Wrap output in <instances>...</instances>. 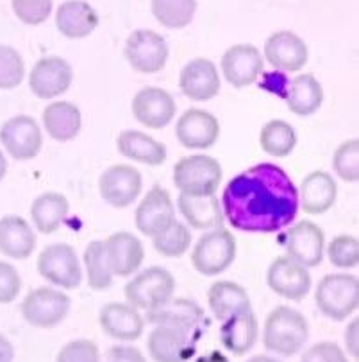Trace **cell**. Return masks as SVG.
<instances>
[{
	"instance_id": "cell-1",
	"label": "cell",
	"mask_w": 359,
	"mask_h": 362,
	"mask_svg": "<svg viewBox=\"0 0 359 362\" xmlns=\"http://www.w3.org/2000/svg\"><path fill=\"white\" fill-rule=\"evenodd\" d=\"M222 212L234 230L277 233L297 217L298 190L283 167L257 163L227 183Z\"/></svg>"
},
{
	"instance_id": "cell-2",
	"label": "cell",
	"mask_w": 359,
	"mask_h": 362,
	"mask_svg": "<svg viewBox=\"0 0 359 362\" xmlns=\"http://www.w3.org/2000/svg\"><path fill=\"white\" fill-rule=\"evenodd\" d=\"M310 337L306 316L288 305L275 307L267 316L263 327V344L268 351L281 357L300 354Z\"/></svg>"
},
{
	"instance_id": "cell-3",
	"label": "cell",
	"mask_w": 359,
	"mask_h": 362,
	"mask_svg": "<svg viewBox=\"0 0 359 362\" xmlns=\"http://www.w3.org/2000/svg\"><path fill=\"white\" fill-rule=\"evenodd\" d=\"M222 176L220 162L207 154H190L174 165V185L184 196H214Z\"/></svg>"
},
{
	"instance_id": "cell-4",
	"label": "cell",
	"mask_w": 359,
	"mask_h": 362,
	"mask_svg": "<svg viewBox=\"0 0 359 362\" xmlns=\"http://www.w3.org/2000/svg\"><path fill=\"white\" fill-rule=\"evenodd\" d=\"M315 303L329 320L345 321L358 310L359 280L348 273L325 274L315 291Z\"/></svg>"
},
{
	"instance_id": "cell-5",
	"label": "cell",
	"mask_w": 359,
	"mask_h": 362,
	"mask_svg": "<svg viewBox=\"0 0 359 362\" xmlns=\"http://www.w3.org/2000/svg\"><path fill=\"white\" fill-rule=\"evenodd\" d=\"M236 239L224 226L206 231L191 251V266L204 276H217L233 266Z\"/></svg>"
},
{
	"instance_id": "cell-6",
	"label": "cell",
	"mask_w": 359,
	"mask_h": 362,
	"mask_svg": "<svg viewBox=\"0 0 359 362\" xmlns=\"http://www.w3.org/2000/svg\"><path fill=\"white\" fill-rule=\"evenodd\" d=\"M127 303L138 310H154L174 298L176 294V278L169 269L152 266L127 281L126 289Z\"/></svg>"
},
{
	"instance_id": "cell-7",
	"label": "cell",
	"mask_w": 359,
	"mask_h": 362,
	"mask_svg": "<svg viewBox=\"0 0 359 362\" xmlns=\"http://www.w3.org/2000/svg\"><path fill=\"white\" fill-rule=\"evenodd\" d=\"M145 321H149L150 325L177 328L195 343H199L207 328L204 308L197 301L186 298H170L161 307L145 313Z\"/></svg>"
},
{
	"instance_id": "cell-8",
	"label": "cell",
	"mask_w": 359,
	"mask_h": 362,
	"mask_svg": "<svg viewBox=\"0 0 359 362\" xmlns=\"http://www.w3.org/2000/svg\"><path fill=\"white\" fill-rule=\"evenodd\" d=\"M72 301L63 291L38 287L27 293L20 305L23 320L35 328H54L66 320Z\"/></svg>"
},
{
	"instance_id": "cell-9",
	"label": "cell",
	"mask_w": 359,
	"mask_h": 362,
	"mask_svg": "<svg viewBox=\"0 0 359 362\" xmlns=\"http://www.w3.org/2000/svg\"><path fill=\"white\" fill-rule=\"evenodd\" d=\"M38 273L49 284L66 291L77 289L83 281V267L75 250L65 243L50 244L39 253Z\"/></svg>"
},
{
	"instance_id": "cell-10",
	"label": "cell",
	"mask_w": 359,
	"mask_h": 362,
	"mask_svg": "<svg viewBox=\"0 0 359 362\" xmlns=\"http://www.w3.org/2000/svg\"><path fill=\"white\" fill-rule=\"evenodd\" d=\"M126 58L129 65L140 74H156L164 69L170 50L161 35L150 29H138L130 33L126 42Z\"/></svg>"
},
{
	"instance_id": "cell-11",
	"label": "cell",
	"mask_w": 359,
	"mask_h": 362,
	"mask_svg": "<svg viewBox=\"0 0 359 362\" xmlns=\"http://www.w3.org/2000/svg\"><path fill=\"white\" fill-rule=\"evenodd\" d=\"M142 173L127 163L107 167L99 177V192L113 209H127L142 194Z\"/></svg>"
},
{
	"instance_id": "cell-12",
	"label": "cell",
	"mask_w": 359,
	"mask_h": 362,
	"mask_svg": "<svg viewBox=\"0 0 359 362\" xmlns=\"http://www.w3.org/2000/svg\"><path fill=\"white\" fill-rule=\"evenodd\" d=\"M0 144L20 162L36 158L43 147V135L31 115H15L0 127Z\"/></svg>"
},
{
	"instance_id": "cell-13",
	"label": "cell",
	"mask_w": 359,
	"mask_h": 362,
	"mask_svg": "<svg viewBox=\"0 0 359 362\" xmlns=\"http://www.w3.org/2000/svg\"><path fill=\"white\" fill-rule=\"evenodd\" d=\"M267 284L277 296L284 300L300 301L310 294L313 280L308 267L300 266L286 255V257H277L272 260L267 273Z\"/></svg>"
},
{
	"instance_id": "cell-14",
	"label": "cell",
	"mask_w": 359,
	"mask_h": 362,
	"mask_svg": "<svg viewBox=\"0 0 359 362\" xmlns=\"http://www.w3.org/2000/svg\"><path fill=\"white\" fill-rule=\"evenodd\" d=\"M73 81V69L61 56L38 59L29 74V88L38 99H56L68 92Z\"/></svg>"
},
{
	"instance_id": "cell-15",
	"label": "cell",
	"mask_w": 359,
	"mask_h": 362,
	"mask_svg": "<svg viewBox=\"0 0 359 362\" xmlns=\"http://www.w3.org/2000/svg\"><path fill=\"white\" fill-rule=\"evenodd\" d=\"M283 244L288 257L304 267H317L324 260V230L313 221H300L293 226H288L283 235Z\"/></svg>"
},
{
	"instance_id": "cell-16",
	"label": "cell",
	"mask_w": 359,
	"mask_h": 362,
	"mask_svg": "<svg viewBox=\"0 0 359 362\" xmlns=\"http://www.w3.org/2000/svg\"><path fill=\"white\" fill-rule=\"evenodd\" d=\"M133 115L142 126L149 129H163L174 120L177 105L172 93L159 86H145L138 90L130 103Z\"/></svg>"
},
{
	"instance_id": "cell-17",
	"label": "cell",
	"mask_w": 359,
	"mask_h": 362,
	"mask_svg": "<svg viewBox=\"0 0 359 362\" xmlns=\"http://www.w3.org/2000/svg\"><path fill=\"white\" fill-rule=\"evenodd\" d=\"M176 221V206L170 192L161 185H154L138 204L134 223L143 235L157 237Z\"/></svg>"
},
{
	"instance_id": "cell-18",
	"label": "cell",
	"mask_w": 359,
	"mask_h": 362,
	"mask_svg": "<svg viewBox=\"0 0 359 362\" xmlns=\"http://www.w3.org/2000/svg\"><path fill=\"white\" fill-rule=\"evenodd\" d=\"M176 136L186 149H209L220 139V122L206 110H186L176 124Z\"/></svg>"
},
{
	"instance_id": "cell-19",
	"label": "cell",
	"mask_w": 359,
	"mask_h": 362,
	"mask_svg": "<svg viewBox=\"0 0 359 362\" xmlns=\"http://www.w3.org/2000/svg\"><path fill=\"white\" fill-rule=\"evenodd\" d=\"M222 74L234 88H245L257 81L263 72V56L260 49L250 43L233 45L222 56Z\"/></svg>"
},
{
	"instance_id": "cell-20",
	"label": "cell",
	"mask_w": 359,
	"mask_h": 362,
	"mask_svg": "<svg viewBox=\"0 0 359 362\" xmlns=\"http://www.w3.org/2000/svg\"><path fill=\"white\" fill-rule=\"evenodd\" d=\"M102 243L113 276H133L142 267L145 247L142 240L133 235L130 231H116Z\"/></svg>"
},
{
	"instance_id": "cell-21",
	"label": "cell",
	"mask_w": 359,
	"mask_h": 362,
	"mask_svg": "<svg viewBox=\"0 0 359 362\" xmlns=\"http://www.w3.org/2000/svg\"><path fill=\"white\" fill-rule=\"evenodd\" d=\"M179 88L188 99L204 103L220 93V74L217 65L207 58H195L183 66Z\"/></svg>"
},
{
	"instance_id": "cell-22",
	"label": "cell",
	"mask_w": 359,
	"mask_h": 362,
	"mask_svg": "<svg viewBox=\"0 0 359 362\" xmlns=\"http://www.w3.org/2000/svg\"><path fill=\"white\" fill-rule=\"evenodd\" d=\"M264 58L275 70L298 72L306 66L310 52L306 42L291 31H277L264 43Z\"/></svg>"
},
{
	"instance_id": "cell-23",
	"label": "cell",
	"mask_w": 359,
	"mask_h": 362,
	"mask_svg": "<svg viewBox=\"0 0 359 362\" xmlns=\"http://www.w3.org/2000/svg\"><path fill=\"white\" fill-rule=\"evenodd\" d=\"M100 328L116 341H136L145 332V317L129 303H107L100 308Z\"/></svg>"
},
{
	"instance_id": "cell-24",
	"label": "cell",
	"mask_w": 359,
	"mask_h": 362,
	"mask_svg": "<svg viewBox=\"0 0 359 362\" xmlns=\"http://www.w3.org/2000/svg\"><path fill=\"white\" fill-rule=\"evenodd\" d=\"M147 350L156 362H188L197 354V343L177 328L156 325L147 339Z\"/></svg>"
},
{
	"instance_id": "cell-25",
	"label": "cell",
	"mask_w": 359,
	"mask_h": 362,
	"mask_svg": "<svg viewBox=\"0 0 359 362\" xmlns=\"http://www.w3.org/2000/svg\"><path fill=\"white\" fill-rule=\"evenodd\" d=\"M298 190V206L310 216H322L336 203L338 185L334 177L325 170L308 174Z\"/></svg>"
},
{
	"instance_id": "cell-26",
	"label": "cell",
	"mask_w": 359,
	"mask_h": 362,
	"mask_svg": "<svg viewBox=\"0 0 359 362\" xmlns=\"http://www.w3.org/2000/svg\"><path fill=\"white\" fill-rule=\"evenodd\" d=\"M257 339H260V323L252 308L222 321L220 341L229 354L243 357L256 346Z\"/></svg>"
},
{
	"instance_id": "cell-27",
	"label": "cell",
	"mask_w": 359,
	"mask_h": 362,
	"mask_svg": "<svg viewBox=\"0 0 359 362\" xmlns=\"http://www.w3.org/2000/svg\"><path fill=\"white\" fill-rule=\"evenodd\" d=\"M116 149L122 156L149 167L163 165L169 153L166 146L150 135L136 129H126L116 136Z\"/></svg>"
},
{
	"instance_id": "cell-28",
	"label": "cell",
	"mask_w": 359,
	"mask_h": 362,
	"mask_svg": "<svg viewBox=\"0 0 359 362\" xmlns=\"http://www.w3.org/2000/svg\"><path fill=\"white\" fill-rule=\"evenodd\" d=\"M56 25L65 38H86L99 25V15L85 0H66L56 11Z\"/></svg>"
},
{
	"instance_id": "cell-29",
	"label": "cell",
	"mask_w": 359,
	"mask_h": 362,
	"mask_svg": "<svg viewBox=\"0 0 359 362\" xmlns=\"http://www.w3.org/2000/svg\"><path fill=\"white\" fill-rule=\"evenodd\" d=\"M35 250V230L23 217L6 216L0 219V253L15 260H25Z\"/></svg>"
},
{
	"instance_id": "cell-30",
	"label": "cell",
	"mask_w": 359,
	"mask_h": 362,
	"mask_svg": "<svg viewBox=\"0 0 359 362\" xmlns=\"http://www.w3.org/2000/svg\"><path fill=\"white\" fill-rule=\"evenodd\" d=\"M207 305L218 321H226L234 314L250 310V298L245 287L231 280L214 281L207 291Z\"/></svg>"
},
{
	"instance_id": "cell-31",
	"label": "cell",
	"mask_w": 359,
	"mask_h": 362,
	"mask_svg": "<svg viewBox=\"0 0 359 362\" xmlns=\"http://www.w3.org/2000/svg\"><path fill=\"white\" fill-rule=\"evenodd\" d=\"M43 126L49 136L56 142H70L79 135L83 127L80 110L68 100H56L43 110Z\"/></svg>"
},
{
	"instance_id": "cell-32",
	"label": "cell",
	"mask_w": 359,
	"mask_h": 362,
	"mask_svg": "<svg viewBox=\"0 0 359 362\" xmlns=\"http://www.w3.org/2000/svg\"><path fill=\"white\" fill-rule=\"evenodd\" d=\"M288 108L298 117L313 115L324 103V88L313 74H300L291 79L283 93Z\"/></svg>"
},
{
	"instance_id": "cell-33",
	"label": "cell",
	"mask_w": 359,
	"mask_h": 362,
	"mask_svg": "<svg viewBox=\"0 0 359 362\" xmlns=\"http://www.w3.org/2000/svg\"><path fill=\"white\" fill-rule=\"evenodd\" d=\"M177 206L186 223L195 230H214L224 226V212L217 196L191 197L181 194Z\"/></svg>"
},
{
	"instance_id": "cell-34",
	"label": "cell",
	"mask_w": 359,
	"mask_h": 362,
	"mask_svg": "<svg viewBox=\"0 0 359 362\" xmlns=\"http://www.w3.org/2000/svg\"><path fill=\"white\" fill-rule=\"evenodd\" d=\"M70 203L63 194L45 192L36 197L31 204V219L36 230L43 235L58 231L68 217Z\"/></svg>"
},
{
	"instance_id": "cell-35",
	"label": "cell",
	"mask_w": 359,
	"mask_h": 362,
	"mask_svg": "<svg viewBox=\"0 0 359 362\" xmlns=\"http://www.w3.org/2000/svg\"><path fill=\"white\" fill-rule=\"evenodd\" d=\"M260 146L263 153L274 158H286L297 146V132L290 122L281 119L268 120L260 132Z\"/></svg>"
},
{
	"instance_id": "cell-36",
	"label": "cell",
	"mask_w": 359,
	"mask_h": 362,
	"mask_svg": "<svg viewBox=\"0 0 359 362\" xmlns=\"http://www.w3.org/2000/svg\"><path fill=\"white\" fill-rule=\"evenodd\" d=\"M152 15L161 25L183 29L190 25L197 13V0H152Z\"/></svg>"
},
{
	"instance_id": "cell-37",
	"label": "cell",
	"mask_w": 359,
	"mask_h": 362,
	"mask_svg": "<svg viewBox=\"0 0 359 362\" xmlns=\"http://www.w3.org/2000/svg\"><path fill=\"white\" fill-rule=\"evenodd\" d=\"M85 267L88 286L93 291H106L113 286V273L107 264L102 240H92L85 250Z\"/></svg>"
},
{
	"instance_id": "cell-38",
	"label": "cell",
	"mask_w": 359,
	"mask_h": 362,
	"mask_svg": "<svg viewBox=\"0 0 359 362\" xmlns=\"http://www.w3.org/2000/svg\"><path fill=\"white\" fill-rule=\"evenodd\" d=\"M152 246L161 257L177 258L183 257L191 246V233L186 224L174 221L163 233L152 239Z\"/></svg>"
},
{
	"instance_id": "cell-39",
	"label": "cell",
	"mask_w": 359,
	"mask_h": 362,
	"mask_svg": "<svg viewBox=\"0 0 359 362\" xmlns=\"http://www.w3.org/2000/svg\"><path fill=\"white\" fill-rule=\"evenodd\" d=\"M333 169L345 183H358L359 180V140H345L338 146L333 156Z\"/></svg>"
},
{
	"instance_id": "cell-40",
	"label": "cell",
	"mask_w": 359,
	"mask_h": 362,
	"mask_svg": "<svg viewBox=\"0 0 359 362\" xmlns=\"http://www.w3.org/2000/svg\"><path fill=\"white\" fill-rule=\"evenodd\" d=\"M25 76V63L15 47L0 45V90L20 86Z\"/></svg>"
},
{
	"instance_id": "cell-41",
	"label": "cell",
	"mask_w": 359,
	"mask_h": 362,
	"mask_svg": "<svg viewBox=\"0 0 359 362\" xmlns=\"http://www.w3.org/2000/svg\"><path fill=\"white\" fill-rule=\"evenodd\" d=\"M329 262L340 269H352L359 264V243L352 235L334 237L327 246Z\"/></svg>"
},
{
	"instance_id": "cell-42",
	"label": "cell",
	"mask_w": 359,
	"mask_h": 362,
	"mask_svg": "<svg viewBox=\"0 0 359 362\" xmlns=\"http://www.w3.org/2000/svg\"><path fill=\"white\" fill-rule=\"evenodd\" d=\"M13 11L20 22L27 25H39L52 13V0H11Z\"/></svg>"
},
{
	"instance_id": "cell-43",
	"label": "cell",
	"mask_w": 359,
	"mask_h": 362,
	"mask_svg": "<svg viewBox=\"0 0 359 362\" xmlns=\"http://www.w3.org/2000/svg\"><path fill=\"white\" fill-rule=\"evenodd\" d=\"M56 362H102L97 343L90 339H73L59 350Z\"/></svg>"
},
{
	"instance_id": "cell-44",
	"label": "cell",
	"mask_w": 359,
	"mask_h": 362,
	"mask_svg": "<svg viewBox=\"0 0 359 362\" xmlns=\"http://www.w3.org/2000/svg\"><path fill=\"white\" fill-rule=\"evenodd\" d=\"M300 362H348L347 354L333 341H322L302 354Z\"/></svg>"
},
{
	"instance_id": "cell-45",
	"label": "cell",
	"mask_w": 359,
	"mask_h": 362,
	"mask_svg": "<svg viewBox=\"0 0 359 362\" xmlns=\"http://www.w3.org/2000/svg\"><path fill=\"white\" fill-rule=\"evenodd\" d=\"M22 289V278L15 266L0 262V303H11L18 298Z\"/></svg>"
},
{
	"instance_id": "cell-46",
	"label": "cell",
	"mask_w": 359,
	"mask_h": 362,
	"mask_svg": "<svg viewBox=\"0 0 359 362\" xmlns=\"http://www.w3.org/2000/svg\"><path fill=\"white\" fill-rule=\"evenodd\" d=\"M106 362H147V357L138 348L116 344L107 350Z\"/></svg>"
},
{
	"instance_id": "cell-47",
	"label": "cell",
	"mask_w": 359,
	"mask_h": 362,
	"mask_svg": "<svg viewBox=\"0 0 359 362\" xmlns=\"http://www.w3.org/2000/svg\"><path fill=\"white\" fill-rule=\"evenodd\" d=\"M358 330H359V320H352L348 327L345 328V348H347L348 355L358 358L359 355V344H358Z\"/></svg>"
},
{
	"instance_id": "cell-48",
	"label": "cell",
	"mask_w": 359,
	"mask_h": 362,
	"mask_svg": "<svg viewBox=\"0 0 359 362\" xmlns=\"http://www.w3.org/2000/svg\"><path fill=\"white\" fill-rule=\"evenodd\" d=\"M15 358V348L6 335L0 334V362H13Z\"/></svg>"
},
{
	"instance_id": "cell-49",
	"label": "cell",
	"mask_w": 359,
	"mask_h": 362,
	"mask_svg": "<svg viewBox=\"0 0 359 362\" xmlns=\"http://www.w3.org/2000/svg\"><path fill=\"white\" fill-rule=\"evenodd\" d=\"M195 362H231V361L222 354V351L213 350V351H209L207 355H202V357L197 358Z\"/></svg>"
},
{
	"instance_id": "cell-50",
	"label": "cell",
	"mask_w": 359,
	"mask_h": 362,
	"mask_svg": "<svg viewBox=\"0 0 359 362\" xmlns=\"http://www.w3.org/2000/svg\"><path fill=\"white\" fill-rule=\"evenodd\" d=\"M245 362H283V361H279L277 357H272V355L261 354V355H254V357H250Z\"/></svg>"
},
{
	"instance_id": "cell-51",
	"label": "cell",
	"mask_w": 359,
	"mask_h": 362,
	"mask_svg": "<svg viewBox=\"0 0 359 362\" xmlns=\"http://www.w3.org/2000/svg\"><path fill=\"white\" fill-rule=\"evenodd\" d=\"M6 174H8V160H6L2 149H0V181L4 180Z\"/></svg>"
}]
</instances>
